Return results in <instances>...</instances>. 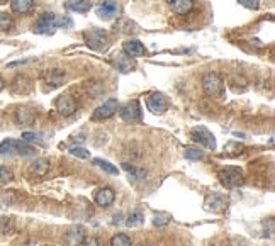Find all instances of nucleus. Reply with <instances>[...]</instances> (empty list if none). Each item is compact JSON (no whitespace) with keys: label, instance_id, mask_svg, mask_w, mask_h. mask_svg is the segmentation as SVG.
Here are the masks:
<instances>
[{"label":"nucleus","instance_id":"nucleus-1","mask_svg":"<svg viewBox=\"0 0 275 246\" xmlns=\"http://www.w3.org/2000/svg\"><path fill=\"white\" fill-rule=\"evenodd\" d=\"M202 90L213 98H221L224 95V82L216 72H209L202 76Z\"/></svg>","mask_w":275,"mask_h":246},{"label":"nucleus","instance_id":"nucleus-2","mask_svg":"<svg viewBox=\"0 0 275 246\" xmlns=\"http://www.w3.org/2000/svg\"><path fill=\"white\" fill-rule=\"evenodd\" d=\"M0 155H22L32 156L36 155V149L32 146L26 145V141H17V139H5L0 145Z\"/></svg>","mask_w":275,"mask_h":246},{"label":"nucleus","instance_id":"nucleus-3","mask_svg":"<svg viewBox=\"0 0 275 246\" xmlns=\"http://www.w3.org/2000/svg\"><path fill=\"white\" fill-rule=\"evenodd\" d=\"M85 43L90 49L95 51H106L109 48V38H107V32L104 29H88L87 32L83 34Z\"/></svg>","mask_w":275,"mask_h":246},{"label":"nucleus","instance_id":"nucleus-4","mask_svg":"<svg viewBox=\"0 0 275 246\" xmlns=\"http://www.w3.org/2000/svg\"><path fill=\"white\" fill-rule=\"evenodd\" d=\"M218 178H219V182H221V185L226 187V189L240 187L245 180L243 172H241V168H238V167H228V168H224V170H221L218 175Z\"/></svg>","mask_w":275,"mask_h":246},{"label":"nucleus","instance_id":"nucleus-5","mask_svg":"<svg viewBox=\"0 0 275 246\" xmlns=\"http://www.w3.org/2000/svg\"><path fill=\"white\" fill-rule=\"evenodd\" d=\"M119 116H121V119L124 121V123H129V124L139 123V121H141V105H139V102L131 100V102H128L126 105H122V107L119 109Z\"/></svg>","mask_w":275,"mask_h":246},{"label":"nucleus","instance_id":"nucleus-6","mask_svg":"<svg viewBox=\"0 0 275 246\" xmlns=\"http://www.w3.org/2000/svg\"><path fill=\"white\" fill-rule=\"evenodd\" d=\"M191 136L194 141L199 143V145L206 146V148H209V149H216V139H214V134L211 133L207 127L197 126L191 131Z\"/></svg>","mask_w":275,"mask_h":246},{"label":"nucleus","instance_id":"nucleus-7","mask_svg":"<svg viewBox=\"0 0 275 246\" xmlns=\"http://www.w3.org/2000/svg\"><path fill=\"white\" fill-rule=\"evenodd\" d=\"M228 199H226L222 194H211V196L206 197L204 200V209L207 212H214V214H219V212L226 211L228 209Z\"/></svg>","mask_w":275,"mask_h":246},{"label":"nucleus","instance_id":"nucleus-8","mask_svg":"<svg viewBox=\"0 0 275 246\" xmlns=\"http://www.w3.org/2000/svg\"><path fill=\"white\" fill-rule=\"evenodd\" d=\"M55 19H56V17L51 12L41 14L39 19L36 21V24H34V32H38V34H53L55 29H56Z\"/></svg>","mask_w":275,"mask_h":246},{"label":"nucleus","instance_id":"nucleus-9","mask_svg":"<svg viewBox=\"0 0 275 246\" xmlns=\"http://www.w3.org/2000/svg\"><path fill=\"white\" fill-rule=\"evenodd\" d=\"M119 109V102L116 98H109V100H106L102 105H99L97 109L92 114V119L94 121H104V119H109V117H112L114 114L117 112Z\"/></svg>","mask_w":275,"mask_h":246},{"label":"nucleus","instance_id":"nucleus-10","mask_svg":"<svg viewBox=\"0 0 275 246\" xmlns=\"http://www.w3.org/2000/svg\"><path fill=\"white\" fill-rule=\"evenodd\" d=\"M146 105H148V111H151L153 114H163L168 111L170 102L163 94L155 92V94H151L150 97L146 98Z\"/></svg>","mask_w":275,"mask_h":246},{"label":"nucleus","instance_id":"nucleus-11","mask_svg":"<svg viewBox=\"0 0 275 246\" xmlns=\"http://www.w3.org/2000/svg\"><path fill=\"white\" fill-rule=\"evenodd\" d=\"M55 105H56L58 112L61 114L63 117H70L77 112V102L72 95H61V97H58Z\"/></svg>","mask_w":275,"mask_h":246},{"label":"nucleus","instance_id":"nucleus-12","mask_svg":"<svg viewBox=\"0 0 275 246\" xmlns=\"http://www.w3.org/2000/svg\"><path fill=\"white\" fill-rule=\"evenodd\" d=\"M65 70H59V68H53V70H48V72H44L43 78H44V83H46L50 89H58L59 85H61L63 82H65Z\"/></svg>","mask_w":275,"mask_h":246},{"label":"nucleus","instance_id":"nucleus-13","mask_svg":"<svg viewBox=\"0 0 275 246\" xmlns=\"http://www.w3.org/2000/svg\"><path fill=\"white\" fill-rule=\"evenodd\" d=\"M95 12H97V16L100 17V19H112V17L117 16L119 12V5L116 2H112V0H106V2L99 3L97 7H95Z\"/></svg>","mask_w":275,"mask_h":246},{"label":"nucleus","instance_id":"nucleus-14","mask_svg":"<svg viewBox=\"0 0 275 246\" xmlns=\"http://www.w3.org/2000/svg\"><path fill=\"white\" fill-rule=\"evenodd\" d=\"M94 199H95V204L100 205V207H109V205H112L114 200H116V192H114L112 189H109V187L99 189L97 192H95Z\"/></svg>","mask_w":275,"mask_h":246},{"label":"nucleus","instance_id":"nucleus-15","mask_svg":"<svg viewBox=\"0 0 275 246\" xmlns=\"http://www.w3.org/2000/svg\"><path fill=\"white\" fill-rule=\"evenodd\" d=\"M85 241V229L82 226H75L68 229L65 234V243L66 246H82Z\"/></svg>","mask_w":275,"mask_h":246},{"label":"nucleus","instance_id":"nucleus-16","mask_svg":"<svg viewBox=\"0 0 275 246\" xmlns=\"http://www.w3.org/2000/svg\"><path fill=\"white\" fill-rule=\"evenodd\" d=\"M122 49H124V53L128 54V56H133V58L146 54V48H144V45L141 41H138V39H129V41H126L124 45H122Z\"/></svg>","mask_w":275,"mask_h":246},{"label":"nucleus","instance_id":"nucleus-17","mask_svg":"<svg viewBox=\"0 0 275 246\" xmlns=\"http://www.w3.org/2000/svg\"><path fill=\"white\" fill-rule=\"evenodd\" d=\"M16 121L19 126H32L36 121V111L31 107H19L16 111Z\"/></svg>","mask_w":275,"mask_h":246},{"label":"nucleus","instance_id":"nucleus-18","mask_svg":"<svg viewBox=\"0 0 275 246\" xmlns=\"http://www.w3.org/2000/svg\"><path fill=\"white\" fill-rule=\"evenodd\" d=\"M112 63H114V67H116L121 73H129L133 68H135V63H133V60H131V58H129L126 53H117V54H114Z\"/></svg>","mask_w":275,"mask_h":246},{"label":"nucleus","instance_id":"nucleus-19","mask_svg":"<svg viewBox=\"0 0 275 246\" xmlns=\"http://www.w3.org/2000/svg\"><path fill=\"white\" fill-rule=\"evenodd\" d=\"M170 7L178 16H187L189 12L194 10V0H172Z\"/></svg>","mask_w":275,"mask_h":246},{"label":"nucleus","instance_id":"nucleus-20","mask_svg":"<svg viewBox=\"0 0 275 246\" xmlns=\"http://www.w3.org/2000/svg\"><path fill=\"white\" fill-rule=\"evenodd\" d=\"M34 7V0H10V9L16 14H28Z\"/></svg>","mask_w":275,"mask_h":246},{"label":"nucleus","instance_id":"nucleus-21","mask_svg":"<svg viewBox=\"0 0 275 246\" xmlns=\"http://www.w3.org/2000/svg\"><path fill=\"white\" fill-rule=\"evenodd\" d=\"M48 170H50V161L44 160V158H39V160H36L31 165V172L38 175V177H44L48 173Z\"/></svg>","mask_w":275,"mask_h":246},{"label":"nucleus","instance_id":"nucleus-22","mask_svg":"<svg viewBox=\"0 0 275 246\" xmlns=\"http://www.w3.org/2000/svg\"><path fill=\"white\" fill-rule=\"evenodd\" d=\"M68 9L75 10V12H80V14H85L92 9V2H88V0H73V2L68 3Z\"/></svg>","mask_w":275,"mask_h":246},{"label":"nucleus","instance_id":"nucleus-23","mask_svg":"<svg viewBox=\"0 0 275 246\" xmlns=\"http://www.w3.org/2000/svg\"><path fill=\"white\" fill-rule=\"evenodd\" d=\"M144 221V214L141 211H133L131 214L128 216V219H126V226L129 227H136V226H141Z\"/></svg>","mask_w":275,"mask_h":246},{"label":"nucleus","instance_id":"nucleus-24","mask_svg":"<svg viewBox=\"0 0 275 246\" xmlns=\"http://www.w3.org/2000/svg\"><path fill=\"white\" fill-rule=\"evenodd\" d=\"M122 168H124V170L128 172V173L131 175L135 180H141V178L146 177V170H144V168H136L129 163H122Z\"/></svg>","mask_w":275,"mask_h":246},{"label":"nucleus","instance_id":"nucleus-25","mask_svg":"<svg viewBox=\"0 0 275 246\" xmlns=\"http://www.w3.org/2000/svg\"><path fill=\"white\" fill-rule=\"evenodd\" d=\"M94 163L97 165V167L102 168L104 172H107V173H110V175H117V173H119L117 168L114 167L112 163H109V161H106V160H100V158H95Z\"/></svg>","mask_w":275,"mask_h":246},{"label":"nucleus","instance_id":"nucleus-26","mask_svg":"<svg viewBox=\"0 0 275 246\" xmlns=\"http://www.w3.org/2000/svg\"><path fill=\"white\" fill-rule=\"evenodd\" d=\"M110 246H131V238L128 234H116L110 240Z\"/></svg>","mask_w":275,"mask_h":246},{"label":"nucleus","instance_id":"nucleus-27","mask_svg":"<svg viewBox=\"0 0 275 246\" xmlns=\"http://www.w3.org/2000/svg\"><path fill=\"white\" fill-rule=\"evenodd\" d=\"M185 158H189V160H202L204 158V151L199 148H194V146H189V148H185Z\"/></svg>","mask_w":275,"mask_h":246},{"label":"nucleus","instance_id":"nucleus-28","mask_svg":"<svg viewBox=\"0 0 275 246\" xmlns=\"http://www.w3.org/2000/svg\"><path fill=\"white\" fill-rule=\"evenodd\" d=\"M70 155L79 156L82 160H88L90 158V151H87L85 148H80V146H73V148H70Z\"/></svg>","mask_w":275,"mask_h":246},{"label":"nucleus","instance_id":"nucleus-29","mask_svg":"<svg viewBox=\"0 0 275 246\" xmlns=\"http://www.w3.org/2000/svg\"><path fill=\"white\" fill-rule=\"evenodd\" d=\"M12 25V17L5 12H0V31H9Z\"/></svg>","mask_w":275,"mask_h":246},{"label":"nucleus","instance_id":"nucleus-30","mask_svg":"<svg viewBox=\"0 0 275 246\" xmlns=\"http://www.w3.org/2000/svg\"><path fill=\"white\" fill-rule=\"evenodd\" d=\"M12 180V172L5 167H0V187H3L5 183H9Z\"/></svg>","mask_w":275,"mask_h":246},{"label":"nucleus","instance_id":"nucleus-31","mask_svg":"<svg viewBox=\"0 0 275 246\" xmlns=\"http://www.w3.org/2000/svg\"><path fill=\"white\" fill-rule=\"evenodd\" d=\"M170 222V216L165 214V212H162V214H157L153 219V224L155 226H166V224Z\"/></svg>","mask_w":275,"mask_h":246},{"label":"nucleus","instance_id":"nucleus-32","mask_svg":"<svg viewBox=\"0 0 275 246\" xmlns=\"http://www.w3.org/2000/svg\"><path fill=\"white\" fill-rule=\"evenodd\" d=\"M55 24H56V27H72V19H70V17H66V16H63V17H56V19H55Z\"/></svg>","mask_w":275,"mask_h":246},{"label":"nucleus","instance_id":"nucleus-33","mask_svg":"<svg viewBox=\"0 0 275 246\" xmlns=\"http://www.w3.org/2000/svg\"><path fill=\"white\" fill-rule=\"evenodd\" d=\"M238 2L241 3L243 7H247V9H251V10H256L258 9V0H238Z\"/></svg>","mask_w":275,"mask_h":246},{"label":"nucleus","instance_id":"nucleus-34","mask_svg":"<svg viewBox=\"0 0 275 246\" xmlns=\"http://www.w3.org/2000/svg\"><path fill=\"white\" fill-rule=\"evenodd\" d=\"M83 245L85 246H100V240H99V238H95V236H92L90 240H85Z\"/></svg>","mask_w":275,"mask_h":246},{"label":"nucleus","instance_id":"nucleus-35","mask_svg":"<svg viewBox=\"0 0 275 246\" xmlns=\"http://www.w3.org/2000/svg\"><path fill=\"white\" fill-rule=\"evenodd\" d=\"M3 87H5V82H3V78H2V76H0V90H2Z\"/></svg>","mask_w":275,"mask_h":246},{"label":"nucleus","instance_id":"nucleus-36","mask_svg":"<svg viewBox=\"0 0 275 246\" xmlns=\"http://www.w3.org/2000/svg\"><path fill=\"white\" fill-rule=\"evenodd\" d=\"M3 2H5V0H0V3H3Z\"/></svg>","mask_w":275,"mask_h":246}]
</instances>
